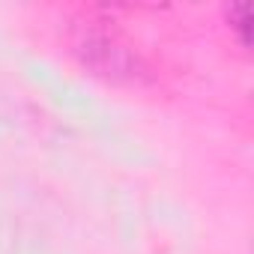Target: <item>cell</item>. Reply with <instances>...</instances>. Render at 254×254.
Segmentation results:
<instances>
[{
	"mask_svg": "<svg viewBox=\"0 0 254 254\" xmlns=\"http://www.w3.org/2000/svg\"><path fill=\"white\" fill-rule=\"evenodd\" d=\"M227 21H230V27L239 33V42L248 45V39H251V6H248V3L227 6Z\"/></svg>",
	"mask_w": 254,
	"mask_h": 254,
	"instance_id": "obj_2",
	"label": "cell"
},
{
	"mask_svg": "<svg viewBox=\"0 0 254 254\" xmlns=\"http://www.w3.org/2000/svg\"><path fill=\"white\" fill-rule=\"evenodd\" d=\"M66 48L84 69H90L102 81L129 84V87H141L153 81L147 60L120 30L108 27V21H99V18L69 21Z\"/></svg>",
	"mask_w": 254,
	"mask_h": 254,
	"instance_id": "obj_1",
	"label": "cell"
}]
</instances>
